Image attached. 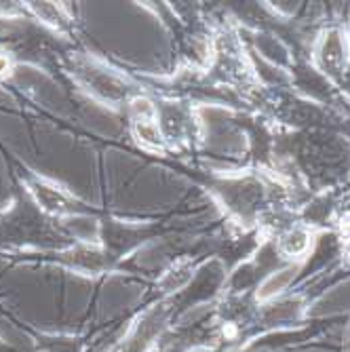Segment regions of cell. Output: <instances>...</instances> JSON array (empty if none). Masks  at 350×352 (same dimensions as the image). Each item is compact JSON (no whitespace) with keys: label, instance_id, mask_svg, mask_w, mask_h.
<instances>
[{"label":"cell","instance_id":"4","mask_svg":"<svg viewBox=\"0 0 350 352\" xmlns=\"http://www.w3.org/2000/svg\"><path fill=\"white\" fill-rule=\"evenodd\" d=\"M294 274H296V268H285V270L272 274V276L264 283L260 296H262V298H268V296H272V294H278V292L283 289V287L294 278Z\"/></svg>","mask_w":350,"mask_h":352},{"label":"cell","instance_id":"5","mask_svg":"<svg viewBox=\"0 0 350 352\" xmlns=\"http://www.w3.org/2000/svg\"><path fill=\"white\" fill-rule=\"evenodd\" d=\"M131 114L135 116V122L138 120H154L156 110L146 98H138V100L131 102Z\"/></svg>","mask_w":350,"mask_h":352},{"label":"cell","instance_id":"6","mask_svg":"<svg viewBox=\"0 0 350 352\" xmlns=\"http://www.w3.org/2000/svg\"><path fill=\"white\" fill-rule=\"evenodd\" d=\"M17 13H19L17 3H0V15H9V17H13V15H17Z\"/></svg>","mask_w":350,"mask_h":352},{"label":"cell","instance_id":"8","mask_svg":"<svg viewBox=\"0 0 350 352\" xmlns=\"http://www.w3.org/2000/svg\"><path fill=\"white\" fill-rule=\"evenodd\" d=\"M0 102H7V93L0 89Z\"/></svg>","mask_w":350,"mask_h":352},{"label":"cell","instance_id":"1","mask_svg":"<svg viewBox=\"0 0 350 352\" xmlns=\"http://www.w3.org/2000/svg\"><path fill=\"white\" fill-rule=\"evenodd\" d=\"M133 131H135L138 142L144 148H148V150H163L165 140H163L161 129H158L156 120H138L135 126H133Z\"/></svg>","mask_w":350,"mask_h":352},{"label":"cell","instance_id":"2","mask_svg":"<svg viewBox=\"0 0 350 352\" xmlns=\"http://www.w3.org/2000/svg\"><path fill=\"white\" fill-rule=\"evenodd\" d=\"M30 9L43 23H47L51 28H59L63 23L61 9L55 3H30Z\"/></svg>","mask_w":350,"mask_h":352},{"label":"cell","instance_id":"3","mask_svg":"<svg viewBox=\"0 0 350 352\" xmlns=\"http://www.w3.org/2000/svg\"><path fill=\"white\" fill-rule=\"evenodd\" d=\"M281 247L287 255H302L308 249V234L302 230H292L283 236Z\"/></svg>","mask_w":350,"mask_h":352},{"label":"cell","instance_id":"7","mask_svg":"<svg viewBox=\"0 0 350 352\" xmlns=\"http://www.w3.org/2000/svg\"><path fill=\"white\" fill-rule=\"evenodd\" d=\"M9 68H11V61L5 53H0V76H7L9 74Z\"/></svg>","mask_w":350,"mask_h":352}]
</instances>
